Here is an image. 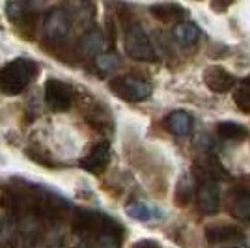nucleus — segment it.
<instances>
[{"mask_svg":"<svg viewBox=\"0 0 250 248\" xmlns=\"http://www.w3.org/2000/svg\"><path fill=\"white\" fill-rule=\"evenodd\" d=\"M206 239L209 245H222V243H235V241H243L245 239V231L235 224H226V222H219V224H209L206 227Z\"/></svg>","mask_w":250,"mask_h":248,"instance_id":"7","label":"nucleus"},{"mask_svg":"<svg viewBox=\"0 0 250 248\" xmlns=\"http://www.w3.org/2000/svg\"><path fill=\"white\" fill-rule=\"evenodd\" d=\"M243 86H249V88H250V75H249V77H245V79H243Z\"/></svg>","mask_w":250,"mask_h":248,"instance_id":"23","label":"nucleus"},{"mask_svg":"<svg viewBox=\"0 0 250 248\" xmlns=\"http://www.w3.org/2000/svg\"><path fill=\"white\" fill-rule=\"evenodd\" d=\"M194 174L202 179V183H217L219 179L226 177V172L215 157H202L194 163Z\"/></svg>","mask_w":250,"mask_h":248,"instance_id":"12","label":"nucleus"},{"mask_svg":"<svg viewBox=\"0 0 250 248\" xmlns=\"http://www.w3.org/2000/svg\"><path fill=\"white\" fill-rule=\"evenodd\" d=\"M217 135L224 140H243V138H247L249 131H247V127L235 124V122H220L217 125Z\"/></svg>","mask_w":250,"mask_h":248,"instance_id":"17","label":"nucleus"},{"mask_svg":"<svg viewBox=\"0 0 250 248\" xmlns=\"http://www.w3.org/2000/svg\"><path fill=\"white\" fill-rule=\"evenodd\" d=\"M124 49L125 54L138 62H155L157 51L153 43L149 40L142 24L136 21H131L125 24L124 30Z\"/></svg>","mask_w":250,"mask_h":248,"instance_id":"2","label":"nucleus"},{"mask_svg":"<svg viewBox=\"0 0 250 248\" xmlns=\"http://www.w3.org/2000/svg\"><path fill=\"white\" fill-rule=\"evenodd\" d=\"M233 103L237 104L241 112L250 114V88L249 86H241L239 90L233 92Z\"/></svg>","mask_w":250,"mask_h":248,"instance_id":"21","label":"nucleus"},{"mask_svg":"<svg viewBox=\"0 0 250 248\" xmlns=\"http://www.w3.org/2000/svg\"><path fill=\"white\" fill-rule=\"evenodd\" d=\"M71 28V15L65 10H54L45 19V34L51 40H62Z\"/></svg>","mask_w":250,"mask_h":248,"instance_id":"10","label":"nucleus"},{"mask_svg":"<svg viewBox=\"0 0 250 248\" xmlns=\"http://www.w3.org/2000/svg\"><path fill=\"white\" fill-rule=\"evenodd\" d=\"M108 88L124 101H129V103H140V101H146L147 97L151 95V84L140 79V77H135V75H120V77H114L110 83H108Z\"/></svg>","mask_w":250,"mask_h":248,"instance_id":"3","label":"nucleus"},{"mask_svg":"<svg viewBox=\"0 0 250 248\" xmlns=\"http://www.w3.org/2000/svg\"><path fill=\"white\" fill-rule=\"evenodd\" d=\"M38 65L28 58H15L0 69V90L6 93H19L34 81Z\"/></svg>","mask_w":250,"mask_h":248,"instance_id":"1","label":"nucleus"},{"mask_svg":"<svg viewBox=\"0 0 250 248\" xmlns=\"http://www.w3.org/2000/svg\"><path fill=\"white\" fill-rule=\"evenodd\" d=\"M108 161H110V144L106 142V140H101V142H97V144L90 149V153L81 159V168H84L86 172H90V174H101L106 170V166H108Z\"/></svg>","mask_w":250,"mask_h":248,"instance_id":"6","label":"nucleus"},{"mask_svg":"<svg viewBox=\"0 0 250 248\" xmlns=\"http://www.w3.org/2000/svg\"><path fill=\"white\" fill-rule=\"evenodd\" d=\"M204 83L211 92L228 93L229 90H233L237 79L233 73H229L228 69H224L220 65H209L204 69Z\"/></svg>","mask_w":250,"mask_h":248,"instance_id":"5","label":"nucleus"},{"mask_svg":"<svg viewBox=\"0 0 250 248\" xmlns=\"http://www.w3.org/2000/svg\"><path fill=\"white\" fill-rule=\"evenodd\" d=\"M226 248H239V247H226Z\"/></svg>","mask_w":250,"mask_h":248,"instance_id":"25","label":"nucleus"},{"mask_svg":"<svg viewBox=\"0 0 250 248\" xmlns=\"http://www.w3.org/2000/svg\"><path fill=\"white\" fill-rule=\"evenodd\" d=\"M103 217L104 215H101V213L81 209V211L75 213L73 217V229L79 235H99Z\"/></svg>","mask_w":250,"mask_h":248,"instance_id":"8","label":"nucleus"},{"mask_svg":"<svg viewBox=\"0 0 250 248\" xmlns=\"http://www.w3.org/2000/svg\"><path fill=\"white\" fill-rule=\"evenodd\" d=\"M127 215L131 218H135V220H142V222H146L149 218H153V209L144 204V202H135V204H131V206H127Z\"/></svg>","mask_w":250,"mask_h":248,"instance_id":"19","label":"nucleus"},{"mask_svg":"<svg viewBox=\"0 0 250 248\" xmlns=\"http://www.w3.org/2000/svg\"><path fill=\"white\" fill-rule=\"evenodd\" d=\"M45 101L56 112H65L73 104V90L58 79H49L45 83Z\"/></svg>","mask_w":250,"mask_h":248,"instance_id":"4","label":"nucleus"},{"mask_svg":"<svg viewBox=\"0 0 250 248\" xmlns=\"http://www.w3.org/2000/svg\"><path fill=\"white\" fill-rule=\"evenodd\" d=\"M104 40H103V34L99 30H92V32H86L81 40V49H83L86 54H95L103 49Z\"/></svg>","mask_w":250,"mask_h":248,"instance_id":"18","label":"nucleus"},{"mask_svg":"<svg viewBox=\"0 0 250 248\" xmlns=\"http://www.w3.org/2000/svg\"><path fill=\"white\" fill-rule=\"evenodd\" d=\"M196 194V190H194V179L190 174H183V176L179 177V181H177L176 185V204L179 207H185L190 204V200L192 196Z\"/></svg>","mask_w":250,"mask_h":248,"instance_id":"15","label":"nucleus"},{"mask_svg":"<svg viewBox=\"0 0 250 248\" xmlns=\"http://www.w3.org/2000/svg\"><path fill=\"white\" fill-rule=\"evenodd\" d=\"M228 213L243 222H250V188H233L228 198Z\"/></svg>","mask_w":250,"mask_h":248,"instance_id":"11","label":"nucleus"},{"mask_svg":"<svg viewBox=\"0 0 250 248\" xmlns=\"http://www.w3.org/2000/svg\"><path fill=\"white\" fill-rule=\"evenodd\" d=\"M200 38V28L190 21H181L174 26V40L183 47L194 45Z\"/></svg>","mask_w":250,"mask_h":248,"instance_id":"14","label":"nucleus"},{"mask_svg":"<svg viewBox=\"0 0 250 248\" xmlns=\"http://www.w3.org/2000/svg\"><path fill=\"white\" fill-rule=\"evenodd\" d=\"M118 65H120V58L114 52H104L95 58V67L101 73H112L114 69H118Z\"/></svg>","mask_w":250,"mask_h":248,"instance_id":"20","label":"nucleus"},{"mask_svg":"<svg viewBox=\"0 0 250 248\" xmlns=\"http://www.w3.org/2000/svg\"><path fill=\"white\" fill-rule=\"evenodd\" d=\"M75 248H92V247H88V245H79V247H75Z\"/></svg>","mask_w":250,"mask_h":248,"instance_id":"24","label":"nucleus"},{"mask_svg":"<svg viewBox=\"0 0 250 248\" xmlns=\"http://www.w3.org/2000/svg\"><path fill=\"white\" fill-rule=\"evenodd\" d=\"M165 124H167V129L172 135L187 136L190 135L194 122H192V116L185 110H174L165 118Z\"/></svg>","mask_w":250,"mask_h":248,"instance_id":"13","label":"nucleus"},{"mask_svg":"<svg viewBox=\"0 0 250 248\" xmlns=\"http://www.w3.org/2000/svg\"><path fill=\"white\" fill-rule=\"evenodd\" d=\"M151 13L163 22H176L185 17V10L179 4H155L151 6Z\"/></svg>","mask_w":250,"mask_h":248,"instance_id":"16","label":"nucleus"},{"mask_svg":"<svg viewBox=\"0 0 250 248\" xmlns=\"http://www.w3.org/2000/svg\"><path fill=\"white\" fill-rule=\"evenodd\" d=\"M198 209L204 215H215L220 207V188L217 183H200L196 190Z\"/></svg>","mask_w":250,"mask_h":248,"instance_id":"9","label":"nucleus"},{"mask_svg":"<svg viewBox=\"0 0 250 248\" xmlns=\"http://www.w3.org/2000/svg\"><path fill=\"white\" fill-rule=\"evenodd\" d=\"M131 248H161V247H159V243L153 241V239H140Z\"/></svg>","mask_w":250,"mask_h":248,"instance_id":"22","label":"nucleus"}]
</instances>
